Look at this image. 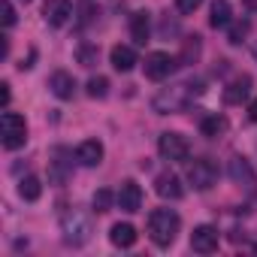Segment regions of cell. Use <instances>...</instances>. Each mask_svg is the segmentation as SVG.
<instances>
[{"instance_id":"obj_1","label":"cell","mask_w":257,"mask_h":257,"mask_svg":"<svg viewBox=\"0 0 257 257\" xmlns=\"http://www.w3.org/2000/svg\"><path fill=\"white\" fill-rule=\"evenodd\" d=\"M203 94V79H185V82H173L167 88H161L152 97V109L158 115H176L182 109H188V103L194 97Z\"/></svg>"},{"instance_id":"obj_2","label":"cell","mask_w":257,"mask_h":257,"mask_svg":"<svg viewBox=\"0 0 257 257\" xmlns=\"http://www.w3.org/2000/svg\"><path fill=\"white\" fill-rule=\"evenodd\" d=\"M61 233H64V242L73 245V248H82L91 242L94 236V218L85 212V209H67L61 215Z\"/></svg>"},{"instance_id":"obj_3","label":"cell","mask_w":257,"mask_h":257,"mask_svg":"<svg viewBox=\"0 0 257 257\" xmlns=\"http://www.w3.org/2000/svg\"><path fill=\"white\" fill-rule=\"evenodd\" d=\"M179 230H182L179 212H173V209H155V212L149 215V239H152L158 248H170V245L176 242Z\"/></svg>"},{"instance_id":"obj_4","label":"cell","mask_w":257,"mask_h":257,"mask_svg":"<svg viewBox=\"0 0 257 257\" xmlns=\"http://www.w3.org/2000/svg\"><path fill=\"white\" fill-rule=\"evenodd\" d=\"M0 143H4L7 152H16V149H22L28 143V121H25V115L4 109V115H0Z\"/></svg>"},{"instance_id":"obj_5","label":"cell","mask_w":257,"mask_h":257,"mask_svg":"<svg viewBox=\"0 0 257 257\" xmlns=\"http://www.w3.org/2000/svg\"><path fill=\"white\" fill-rule=\"evenodd\" d=\"M158 152H161V158H164V161L179 164V161H188V155H191V143H188L182 134L167 131V134H161V137H158Z\"/></svg>"},{"instance_id":"obj_6","label":"cell","mask_w":257,"mask_h":257,"mask_svg":"<svg viewBox=\"0 0 257 257\" xmlns=\"http://www.w3.org/2000/svg\"><path fill=\"white\" fill-rule=\"evenodd\" d=\"M227 173H230L233 185L245 188L248 194H257V173H254L251 161H245L242 155H233V158H230V164H227Z\"/></svg>"},{"instance_id":"obj_7","label":"cell","mask_w":257,"mask_h":257,"mask_svg":"<svg viewBox=\"0 0 257 257\" xmlns=\"http://www.w3.org/2000/svg\"><path fill=\"white\" fill-rule=\"evenodd\" d=\"M176 67H179V58H173L170 52H152V55H146V64H143V70L152 82H164Z\"/></svg>"},{"instance_id":"obj_8","label":"cell","mask_w":257,"mask_h":257,"mask_svg":"<svg viewBox=\"0 0 257 257\" xmlns=\"http://www.w3.org/2000/svg\"><path fill=\"white\" fill-rule=\"evenodd\" d=\"M188 182L194 185V191H209V188L218 182V170H215V164L206 161V158L194 161V164L188 167Z\"/></svg>"},{"instance_id":"obj_9","label":"cell","mask_w":257,"mask_h":257,"mask_svg":"<svg viewBox=\"0 0 257 257\" xmlns=\"http://www.w3.org/2000/svg\"><path fill=\"white\" fill-rule=\"evenodd\" d=\"M218 245H221L218 227H212V224L194 227V233H191V248H194L197 254H212V251H218Z\"/></svg>"},{"instance_id":"obj_10","label":"cell","mask_w":257,"mask_h":257,"mask_svg":"<svg viewBox=\"0 0 257 257\" xmlns=\"http://www.w3.org/2000/svg\"><path fill=\"white\" fill-rule=\"evenodd\" d=\"M115 203H118L121 212H140V209H143V188H140L134 179L121 182V188H118V194H115Z\"/></svg>"},{"instance_id":"obj_11","label":"cell","mask_w":257,"mask_h":257,"mask_svg":"<svg viewBox=\"0 0 257 257\" xmlns=\"http://www.w3.org/2000/svg\"><path fill=\"white\" fill-rule=\"evenodd\" d=\"M49 91H52L58 100H73V97H76V79H73V73L55 70V73L49 76Z\"/></svg>"},{"instance_id":"obj_12","label":"cell","mask_w":257,"mask_h":257,"mask_svg":"<svg viewBox=\"0 0 257 257\" xmlns=\"http://www.w3.org/2000/svg\"><path fill=\"white\" fill-rule=\"evenodd\" d=\"M46 22L52 28H64L70 19H73V0H49L46 10H43Z\"/></svg>"},{"instance_id":"obj_13","label":"cell","mask_w":257,"mask_h":257,"mask_svg":"<svg viewBox=\"0 0 257 257\" xmlns=\"http://www.w3.org/2000/svg\"><path fill=\"white\" fill-rule=\"evenodd\" d=\"M155 194L164 197V200H182L185 197V188H182V179L176 173H161L155 179Z\"/></svg>"},{"instance_id":"obj_14","label":"cell","mask_w":257,"mask_h":257,"mask_svg":"<svg viewBox=\"0 0 257 257\" xmlns=\"http://www.w3.org/2000/svg\"><path fill=\"white\" fill-rule=\"evenodd\" d=\"M76 161L82 167H100L103 164V143L100 140H85L76 149Z\"/></svg>"},{"instance_id":"obj_15","label":"cell","mask_w":257,"mask_h":257,"mask_svg":"<svg viewBox=\"0 0 257 257\" xmlns=\"http://www.w3.org/2000/svg\"><path fill=\"white\" fill-rule=\"evenodd\" d=\"M248 94H251V76H236L224 88V103L227 106H239L242 100H248Z\"/></svg>"},{"instance_id":"obj_16","label":"cell","mask_w":257,"mask_h":257,"mask_svg":"<svg viewBox=\"0 0 257 257\" xmlns=\"http://www.w3.org/2000/svg\"><path fill=\"white\" fill-rule=\"evenodd\" d=\"M109 61H112V67H115L118 73H131V70L140 64V61H137V52H134L131 46H112Z\"/></svg>"},{"instance_id":"obj_17","label":"cell","mask_w":257,"mask_h":257,"mask_svg":"<svg viewBox=\"0 0 257 257\" xmlns=\"http://www.w3.org/2000/svg\"><path fill=\"white\" fill-rule=\"evenodd\" d=\"M131 37H134L137 46H146L149 43V37H152V19H149L146 10H140V13L131 16Z\"/></svg>"},{"instance_id":"obj_18","label":"cell","mask_w":257,"mask_h":257,"mask_svg":"<svg viewBox=\"0 0 257 257\" xmlns=\"http://www.w3.org/2000/svg\"><path fill=\"white\" fill-rule=\"evenodd\" d=\"M109 242H112L115 248H134V245H137V227H134V224H112Z\"/></svg>"},{"instance_id":"obj_19","label":"cell","mask_w":257,"mask_h":257,"mask_svg":"<svg viewBox=\"0 0 257 257\" xmlns=\"http://www.w3.org/2000/svg\"><path fill=\"white\" fill-rule=\"evenodd\" d=\"M233 22V7L227 4V0H215L212 4V16H209V25L218 31V28H227Z\"/></svg>"},{"instance_id":"obj_20","label":"cell","mask_w":257,"mask_h":257,"mask_svg":"<svg viewBox=\"0 0 257 257\" xmlns=\"http://www.w3.org/2000/svg\"><path fill=\"white\" fill-rule=\"evenodd\" d=\"M19 197L28 200V203H37V200L43 197V182H40L37 176H25V179L19 182Z\"/></svg>"},{"instance_id":"obj_21","label":"cell","mask_w":257,"mask_h":257,"mask_svg":"<svg viewBox=\"0 0 257 257\" xmlns=\"http://www.w3.org/2000/svg\"><path fill=\"white\" fill-rule=\"evenodd\" d=\"M224 131H227V118H224V115H206V118L200 121V134L209 137V140L221 137Z\"/></svg>"},{"instance_id":"obj_22","label":"cell","mask_w":257,"mask_h":257,"mask_svg":"<svg viewBox=\"0 0 257 257\" xmlns=\"http://www.w3.org/2000/svg\"><path fill=\"white\" fill-rule=\"evenodd\" d=\"M200 52H203V43H200V37H188V40L182 43V55H179V64H197Z\"/></svg>"},{"instance_id":"obj_23","label":"cell","mask_w":257,"mask_h":257,"mask_svg":"<svg viewBox=\"0 0 257 257\" xmlns=\"http://www.w3.org/2000/svg\"><path fill=\"white\" fill-rule=\"evenodd\" d=\"M248 31H251V22H248V19L230 22V25H227V43H230V46H239V43L248 37Z\"/></svg>"},{"instance_id":"obj_24","label":"cell","mask_w":257,"mask_h":257,"mask_svg":"<svg viewBox=\"0 0 257 257\" xmlns=\"http://www.w3.org/2000/svg\"><path fill=\"white\" fill-rule=\"evenodd\" d=\"M112 203H115V194H112L109 188H97V191H94V197H91V206H94V212H97V215L109 212V209H112Z\"/></svg>"},{"instance_id":"obj_25","label":"cell","mask_w":257,"mask_h":257,"mask_svg":"<svg viewBox=\"0 0 257 257\" xmlns=\"http://www.w3.org/2000/svg\"><path fill=\"white\" fill-rule=\"evenodd\" d=\"M85 91H88L91 100H103V97L109 94V79H106V76H91L88 85H85Z\"/></svg>"},{"instance_id":"obj_26","label":"cell","mask_w":257,"mask_h":257,"mask_svg":"<svg viewBox=\"0 0 257 257\" xmlns=\"http://www.w3.org/2000/svg\"><path fill=\"white\" fill-rule=\"evenodd\" d=\"M76 58H79V64H82V67H88V70H91V67L97 64V58H100V49H97V46H91V43H82V46L76 49Z\"/></svg>"},{"instance_id":"obj_27","label":"cell","mask_w":257,"mask_h":257,"mask_svg":"<svg viewBox=\"0 0 257 257\" xmlns=\"http://www.w3.org/2000/svg\"><path fill=\"white\" fill-rule=\"evenodd\" d=\"M0 16H4V28H13L16 25V7L10 4V0L0 4Z\"/></svg>"},{"instance_id":"obj_28","label":"cell","mask_w":257,"mask_h":257,"mask_svg":"<svg viewBox=\"0 0 257 257\" xmlns=\"http://www.w3.org/2000/svg\"><path fill=\"white\" fill-rule=\"evenodd\" d=\"M203 7V0H176V10L182 13V16H191V13H197Z\"/></svg>"},{"instance_id":"obj_29","label":"cell","mask_w":257,"mask_h":257,"mask_svg":"<svg viewBox=\"0 0 257 257\" xmlns=\"http://www.w3.org/2000/svg\"><path fill=\"white\" fill-rule=\"evenodd\" d=\"M10 82H4V85H0V100H4V109H10Z\"/></svg>"},{"instance_id":"obj_30","label":"cell","mask_w":257,"mask_h":257,"mask_svg":"<svg viewBox=\"0 0 257 257\" xmlns=\"http://www.w3.org/2000/svg\"><path fill=\"white\" fill-rule=\"evenodd\" d=\"M248 118H251V121H257V97L248 103Z\"/></svg>"},{"instance_id":"obj_31","label":"cell","mask_w":257,"mask_h":257,"mask_svg":"<svg viewBox=\"0 0 257 257\" xmlns=\"http://www.w3.org/2000/svg\"><path fill=\"white\" fill-rule=\"evenodd\" d=\"M242 7L251 10V13H257V0H242Z\"/></svg>"},{"instance_id":"obj_32","label":"cell","mask_w":257,"mask_h":257,"mask_svg":"<svg viewBox=\"0 0 257 257\" xmlns=\"http://www.w3.org/2000/svg\"><path fill=\"white\" fill-rule=\"evenodd\" d=\"M251 52H254V58H257V46H254V49H251Z\"/></svg>"},{"instance_id":"obj_33","label":"cell","mask_w":257,"mask_h":257,"mask_svg":"<svg viewBox=\"0 0 257 257\" xmlns=\"http://www.w3.org/2000/svg\"><path fill=\"white\" fill-rule=\"evenodd\" d=\"M25 4H31V0H25Z\"/></svg>"}]
</instances>
